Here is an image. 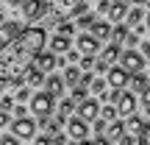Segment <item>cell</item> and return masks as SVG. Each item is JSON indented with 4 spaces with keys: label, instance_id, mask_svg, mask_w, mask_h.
<instances>
[{
    "label": "cell",
    "instance_id": "obj_34",
    "mask_svg": "<svg viewBox=\"0 0 150 145\" xmlns=\"http://www.w3.org/2000/svg\"><path fill=\"white\" fill-rule=\"evenodd\" d=\"M0 145H20V140L14 134H6V137H0Z\"/></svg>",
    "mask_w": 150,
    "mask_h": 145
},
{
    "label": "cell",
    "instance_id": "obj_28",
    "mask_svg": "<svg viewBox=\"0 0 150 145\" xmlns=\"http://www.w3.org/2000/svg\"><path fill=\"white\" fill-rule=\"evenodd\" d=\"M114 117H117V109L114 106H103L100 109V120L103 123H108V120H114Z\"/></svg>",
    "mask_w": 150,
    "mask_h": 145
},
{
    "label": "cell",
    "instance_id": "obj_29",
    "mask_svg": "<svg viewBox=\"0 0 150 145\" xmlns=\"http://www.w3.org/2000/svg\"><path fill=\"white\" fill-rule=\"evenodd\" d=\"M78 25H81V28H89V31H92V28H95V14H83V17L78 20Z\"/></svg>",
    "mask_w": 150,
    "mask_h": 145
},
{
    "label": "cell",
    "instance_id": "obj_48",
    "mask_svg": "<svg viewBox=\"0 0 150 145\" xmlns=\"http://www.w3.org/2000/svg\"><path fill=\"white\" fill-rule=\"evenodd\" d=\"M3 48H6V39H3V36H0V50H3Z\"/></svg>",
    "mask_w": 150,
    "mask_h": 145
},
{
    "label": "cell",
    "instance_id": "obj_26",
    "mask_svg": "<svg viewBox=\"0 0 150 145\" xmlns=\"http://www.w3.org/2000/svg\"><path fill=\"white\" fill-rule=\"evenodd\" d=\"M131 84H134V89H139V92H145L147 86H150V84H147V78H145L142 73H139V75H134V78H131Z\"/></svg>",
    "mask_w": 150,
    "mask_h": 145
},
{
    "label": "cell",
    "instance_id": "obj_7",
    "mask_svg": "<svg viewBox=\"0 0 150 145\" xmlns=\"http://www.w3.org/2000/svg\"><path fill=\"white\" fill-rule=\"evenodd\" d=\"M106 84L111 86V92H122V86L128 84V73L122 67H108L106 73Z\"/></svg>",
    "mask_w": 150,
    "mask_h": 145
},
{
    "label": "cell",
    "instance_id": "obj_42",
    "mask_svg": "<svg viewBox=\"0 0 150 145\" xmlns=\"http://www.w3.org/2000/svg\"><path fill=\"white\" fill-rule=\"evenodd\" d=\"M142 103H145V109H150V86L142 92Z\"/></svg>",
    "mask_w": 150,
    "mask_h": 145
},
{
    "label": "cell",
    "instance_id": "obj_21",
    "mask_svg": "<svg viewBox=\"0 0 150 145\" xmlns=\"http://www.w3.org/2000/svg\"><path fill=\"white\" fill-rule=\"evenodd\" d=\"M145 11L139 9V6H134V9H128V25L131 28H136V25H142V20H145Z\"/></svg>",
    "mask_w": 150,
    "mask_h": 145
},
{
    "label": "cell",
    "instance_id": "obj_5",
    "mask_svg": "<svg viewBox=\"0 0 150 145\" xmlns=\"http://www.w3.org/2000/svg\"><path fill=\"white\" fill-rule=\"evenodd\" d=\"M120 67H122L125 73L139 75L142 70H145V59H142V53H136V50H125V53L120 56Z\"/></svg>",
    "mask_w": 150,
    "mask_h": 145
},
{
    "label": "cell",
    "instance_id": "obj_25",
    "mask_svg": "<svg viewBox=\"0 0 150 145\" xmlns=\"http://www.w3.org/2000/svg\"><path fill=\"white\" fill-rule=\"evenodd\" d=\"M111 36H114V45L125 42V39H128V25H117V28L111 31Z\"/></svg>",
    "mask_w": 150,
    "mask_h": 145
},
{
    "label": "cell",
    "instance_id": "obj_45",
    "mask_svg": "<svg viewBox=\"0 0 150 145\" xmlns=\"http://www.w3.org/2000/svg\"><path fill=\"white\" fill-rule=\"evenodd\" d=\"M106 126H108V123H103V120H95V131H97V134H100V131H106Z\"/></svg>",
    "mask_w": 150,
    "mask_h": 145
},
{
    "label": "cell",
    "instance_id": "obj_43",
    "mask_svg": "<svg viewBox=\"0 0 150 145\" xmlns=\"http://www.w3.org/2000/svg\"><path fill=\"white\" fill-rule=\"evenodd\" d=\"M14 114H17V120H25V106H14Z\"/></svg>",
    "mask_w": 150,
    "mask_h": 145
},
{
    "label": "cell",
    "instance_id": "obj_6",
    "mask_svg": "<svg viewBox=\"0 0 150 145\" xmlns=\"http://www.w3.org/2000/svg\"><path fill=\"white\" fill-rule=\"evenodd\" d=\"M97 9H100V11H106V14H108V20H111V22H117V25H122V20L128 17V3H100Z\"/></svg>",
    "mask_w": 150,
    "mask_h": 145
},
{
    "label": "cell",
    "instance_id": "obj_39",
    "mask_svg": "<svg viewBox=\"0 0 150 145\" xmlns=\"http://www.w3.org/2000/svg\"><path fill=\"white\" fill-rule=\"evenodd\" d=\"M75 59H81V56H78V50H70V53L64 56V61H67V67H70V61H75Z\"/></svg>",
    "mask_w": 150,
    "mask_h": 145
},
{
    "label": "cell",
    "instance_id": "obj_24",
    "mask_svg": "<svg viewBox=\"0 0 150 145\" xmlns=\"http://www.w3.org/2000/svg\"><path fill=\"white\" fill-rule=\"evenodd\" d=\"M83 101H89V89H86V86H75V89H72V103L81 106Z\"/></svg>",
    "mask_w": 150,
    "mask_h": 145
},
{
    "label": "cell",
    "instance_id": "obj_12",
    "mask_svg": "<svg viewBox=\"0 0 150 145\" xmlns=\"http://www.w3.org/2000/svg\"><path fill=\"white\" fill-rule=\"evenodd\" d=\"M53 11H61V14H67V17H75V14L83 17L86 11H89V3H53Z\"/></svg>",
    "mask_w": 150,
    "mask_h": 145
},
{
    "label": "cell",
    "instance_id": "obj_18",
    "mask_svg": "<svg viewBox=\"0 0 150 145\" xmlns=\"http://www.w3.org/2000/svg\"><path fill=\"white\" fill-rule=\"evenodd\" d=\"M39 84H45V73L36 70V67H31V70L25 73V86L31 89V86H39Z\"/></svg>",
    "mask_w": 150,
    "mask_h": 145
},
{
    "label": "cell",
    "instance_id": "obj_22",
    "mask_svg": "<svg viewBox=\"0 0 150 145\" xmlns=\"http://www.w3.org/2000/svg\"><path fill=\"white\" fill-rule=\"evenodd\" d=\"M56 34L70 39L72 34H75V22H72V20H59V25H56Z\"/></svg>",
    "mask_w": 150,
    "mask_h": 145
},
{
    "label": "cell",
    "instance_id": "obj_9",
    "mask_svg": "<svg viewBox=\"0 0 150 145\" xmlns=\"http://www.w3.org/2000/svg\"><path fill=\"white\" fill-rule=\"evenodd\" d=\"M75 42H78V50L83 56H97V50H100V42L92 34H81V36H75Z\"/></svg>",
    "mask_w": 150,
    "mask_h": 145
},
{
    "label": "cell",
    "instance_id": "obj_4",
    "mask_svg": "<svg viewBox=\"0 0 150 145\" xmlns=\"http://www.w3.org/2000/svg\"><path fill=\"white\" fill-rule=\"evenodd\" d=\"M20 11H22V17H25V22H33V20H39V17L50 14V11H53V3H33V0H28V3H20Z\"/></svg>",
    "mask_w": 150,
    "mask_h": 145
},
{
    "label": "cell",
    "instance_id": "obj_10",
    "mask_svg": "<svg viewBox=\"0 0 150 145\" xmlns=\"http://www.w3.org/2000/svg\"><path fill=\"white\" fill-rule=\"evenodd\" d=\"M78 117H81V120H86V123H89V120H97V117H100V103H97L95 98L83 101V103L78 106Z\"/></svg>",
    "mask_w": 150,
    "mask_h": 145
},
{
    "label": "cell",
    "instance_id": "obj_38",
    "mask_svg": "<svg viewBox=\"0 0 150 145\" xmlns=\"http://www.w3.org/2000/svg\"><path fill=\"white\" fill-rule=\"evenodd\" d=\"M83 145H111V142H108L106 137H95L92 142H83Z\"/></svg>",
    "mask_w": 150,
    "mask_h": 145
},
{
    "label": "cell",
    "instance_id": "obj_49",
    "mask_svg": "<svg viewBox=\"0 0 150 145\" xmlns=\"http://www.w3.org/2000/svg\"><path fill=\"white\" fill-rule=\"evenodd\" d=\"M145 20H147V28H150V14H147V17H145Z\"/></svg>",
    "mask_w": 150,
    "mask_h": 145
},
{
    "label": "cell",
    "instance_id": "obj_15",
    "mask_svg": "<svg viewBox=\"0 0 150 145\" xmlns=\"http://www.w3.org/2000/svg\"><path fill=\"white\" fill-rule=\"evenodd\" d=\"M89 34L97 42H106V39H111V25H108V22H95V28H92Z\"/></svg>",
    "mask_w": 150,
    "mask_h": 145
},
{
    "label": "cell",
    "instance_id": "obj_11",
    "mask_svg": "<svg viewBox=\"0 0 150 145\" xmlns=\"http://www.w3.org/2000/svg\"><path fill=\"white\" fill-rule=\"evenodd\" d=\"M11 131H14V137H17V140H20V137L31 140V137L36 134V123H33L31 117H25V120H17V123L11 126Z\"/></svg>",
    "mask_w": 150,
    "mask_h": 145
},
{
    "label": "cell",
    "instance_id": "obj_1",
    "mask_svg": "<svg viewBox=\"0 0 150 145\" xmlns=\"http://www.w3.org/2000/svg\"><path fill=\"white\" fill-rule=\"evenodd\" d=\"M45 28H25L14 42H8L3 50H0V86L6 84H25V73L33 67L36 56L42 53L45 48Z\"/></svg>",
    "mask_w": 150,
    "mask_h": 145
},
{
    "label": "cell",
    "instance_id": "obj_46",
    "mask_svg": "<svg viewBox=\"0 0 150 145\" xmlns=\"http://www.w3.org/2000/svg\"><path fill=\"white\" fill-rule=\"evenodd\" d=\"M142 53H145V56H150V42H145V45H142Z\"/></svg>",
    "mask_w": 150,
    "mask_h": 145
},
{
    "label": "cell",
    "instance_id": "obj_19",
    "mask_svg": "<svg viewBox=\"0 0 150 145\" xmlns=\"http://www.w3.org/2000/svg\"><path fill=\"white\" fill-rule=\"evenodd\" d=\"M142 131H145V123H142L139 117H131L128 123H125V134H131V137H142Z\"/></svg>",
    "mask_w": 150,
    "mask_h": 145
},
{
    "label": "cell",
    "instance_id": "obj_36",
    "mask_svg": "<svg viewBox=\"0 0 150 145\" xmlns=\"http://www.w3.org/2000/svg\"><path fill=\"white\" fill-rule=\"evenodd\" d=\"M28 98H31V89H28V86H22V89L17 92V101H28Z\"/></svg>",
    "mask_w": 150,
    "mask_h": 145
},
{
    "label": "cell",
    "instance_id": "obj_17",
    "mask_svg": "<svg viewBox=\"0 0 150 145\" xmlns=\"http://www.w3.org/2000/svg\"><path fill=\"white\" fill-rule=\"evenodd\" d=\"M61 78H64V84H70L72 86V89H75V86H78L81 84V67H64V75H61Z\"/></svg>",
    "mask_w": 150,
    "mask_h": 145
},
{
    "label": "cell",
    "instance_id": "obj_27",
    "mask_svg": "<svg viewBox=\"0 0 150 145\" xmlns=\"http://www.w3.org/2000/svg\"><path fill=\"white\" fill-rule=\"evenodd\" d=\"M72 109H75L72 98H67V101H61V106H59V114H61V117H70V114H72Z\"/></svg>",
    "mask_w": 150,
    "mask_h": 145
},
{
    "label": "cell",
    "instance_id": "obj_41",
    "mask_svg": "<svg viewBox=\"0 0 150 145\" xmlns=\"http://www.w3.org/2000/svg\"><path fill=\"white\" fill-rule=\"evenodd\" d=\"M53 145H67V134H56L53 137Z\"/></svg>",
    "mask_w": 150,
    "mask_h": 145
},
{
    "label": "cell",
    "instance_id": "obj_23",
    "mask_svg": "<svg viewBox=\"0 0 150 145\" xmlns=\"http://www.w3.org/2000/svg\"><path fill=\"white\" fill-rule=\"evenodd\" d=\"M120 56H122V50H120V45H108V48L103 50V61H106V64H114V61H117Z\"/></svg>",
    "mask_w": 150,
    "mask_h": 145
},
{
    "label": "cell",
    "instance_id": "obj_20",
    "mask_svg": "<svg viewBox=\"0 0 150 145\" xmlns=\"http://www.w3.org/2000/svg\"><path fill=\"white\" fill-rule=\"evenodd\" d=\"M106 134H108V137H106L108 142H111V140H117V142H120V137L125 134V126H122V123H117V120H114L111 126H106Z\"/></svg>",
    "mask_w": 150,
    "mask_h": 145
},
{
    "label": "cell",
    "instance_id": "obj_47",
    "mask_svg": "<svg viewBox=\"0 0 150 145\" xmlns=\"http://www.w3.org/2000/svg\"><path fill=\"white\" fill-rule=\"evenodd\" d=\"M3 25H6V14L0 11V28H3Z\"/></svg>",
    "mask_w": 150,
    "mask_h": 145
},
{
    "label": "cell",
    "instance_id": "obj_8",
    "mask_svg": "<svg viewBox=\"0 0 150 145\" xmlns=\"http://www.w3.org/2000/svg\"><path fill=\"white\" fill-rule=\"evenodd\" d=\"M67 137H70V140H81V142H83L86 137H89V126H86V120L70 117V123H67Z\"/></svg>",
    "mask_w": 150,
    "mask_h": 145
},
{
    "label": "cell",
    "instance_id": "obj_13",
    "mask_svg": "<svg viewBox=\"0 0 150 145\" xmlns=\"http://www.w3.org/2000/svg\"><path fill=\"white\" fill-rule=\"evenodd\" d=\"M70 50H72V48H70V39H67V36H59V34L50 36V53H53V56H56V53H64V56H67Z\"/></svg>",
    "mask_w": 150,
    "mask_h": 145
},
{
    "label": "cell",
    "instance_id": "obj_35",
    "mask_svg": "<svg viewBox=\"0 0 150 145\" xmlns=\"http://www.w3.org/2000/svg\"><path fill=\"white\" fill-rule=\"evenodd\" d=\"M139 145H150V123L145 126V131H142V137H139Z\"/></svg>",
    "mask_w": 150,
    "mask_h": 145
},
{
    "label": "cell",
    "instance_id": "obj_32",
    "mask_svg": "<svg viewBox=\"0 0 150 145\" xmlns=\"http://www.w3.org/2000/svg\"><path fill=\"white\" fill-rule=\"evenodd\" d=\"M11 106H14V98H11V95H3V101H0V112H8Z\"/></svg>",
    "mask_w": 150,
    "mask_h": 145
},
{
    "label": "cell",
    "instance_id": "obj_33",
    "mask_svg": "<svg viewBox=\"0 0 150 145\" xmlns=\"http://www.w3.org/2000/svg\"><path fill=\"white\" fill-rule=\"evenodd\" d=\"M125 42H128V50H134L136 45H139V36H136L134 31H128V39H125Z\"/></svg>",
    "mask_w": 150,
    "mask_h": 145
},
{
    "label": "cell",
    "instance_id": "obj_16",
    "mask_svg": "<svg viewBox=\"0 0 150 145\" xmlns=\"http://www.w3.org/2000/svg\"><path fill=\"white\" fill-rule=\"evenodd\" d=\"M56 61H59V59H56L53 53H39V56H36V70H42V73L47 70V73H50V70L56 67Z\"/></svg>",
    "mask_w": 150,
    "mask_h": 145
},
{
    "label": "cell",
    "instance_id": "obj_31",
    "mask_svg": "<svg viewBox=\"0 0 150 145\" xmlns=\"http://www.w3.org/2000/svg\"><path fill=\"white\" fill-rule=\"evenodd\" d=\"M95 56H83V59H81V70H92V67H95Z\"/></svg>",
    "mask_w": 150,
    "mask_h": 145
},
{
    "label": "cell",
    "instance_id": "obj_14",
    "mask_svg": "<svg viewBox=\"0 0 150 145\" xmlns=\"http://www.w3.org/2000/svg\"><path fill=\"white\" fill-rule=\"evenodd\" d=\"M61 92H64V78H61V75H47V95L59 98Z\"/></svg>",
    "mask_w": 150,
    "mask_h": 145
},
{
    "label": "cell",
    "instance_id": "obj_40",
    "mask_svg": "<svg viewBox=\"0 0 150 145\" xmlns=\"http://www.w3.org/2000/svg\"><path fill=\"white\" fill-rule=\"evenodd\" d=\"M33 145H53V137H47V134H45V137H39Z\"/></svg>",
    "mask_w": 150,
    "mask_h": 145
},
{
    "label": "cell",
    "instance_id": "obj_37",
    "mask_svg": "<svg viewBox=\"0 0 150 145\" xmlns=\"http://www.w3.org/2000/svg\"><path fill=\"white\" fill-rule=\"evenodd\" d=\"M95 70H97V73H108V64H106L103 59H97V61H95Z\"/></svg>",
    "mask_w": 150,
    "mask_h": 145
},
{
    "label": "cell",
    "instance_id": "obj_2",
    "mask_svg": "<svg viewBox=\"0 0 150 145\" xmlns=\"http://www.w3.org/2000/svg\"><path fill=\"white\" fill-rule=\"evenodd\" d=\"M31 112L45 123V120L50 117V112H53V98H50L47 92H36V95L31 98Z\"/></svg>",
    "mask_w": 150,
    "mask_h": 145
},
{
    "label": "cell",
    "instance_id": "obj_30",
    "mask_svg": "<svg viewBox=\"0 0 150 145\" xmlns=\"http://www.w3.org/2000/svg\"><path fill=\"white\" fill-rule=\"evenodd\" d=\"M117 145H139V137H131V134H122Z\"/></svg>",
    "mask_w": 150,
    "mask_h": 145
},
{
    "label": "cell",
    "instance_id": "obj_44",
    "mask_svg": "<svg viewBox=\"0 0 150 145\" xmlns=\"http://www.w3.org/2000/svg\"><path fill=\"white\" fill-rule=\"evenodd\" d=\"M8 120H11L8 112H0V129H3V126H8Z\"/></svg>",
    "mask_w": 150,
    "mask_h": 145
},
{
    "label": "cell",
    "instance_id": "obj_3",
    "mask_svg": "<svg viewBox=\"0 0 150 145\" xmlns=\"http://www.w3.org/2000/svg\"><path fill=\"white\" fill-rule=\"evenodd\" d=\"M114 103H117L114 109H117L120 117H128V120L136 117V95L134 92H117V101Z\"/></svg>",
    "mask_w": 150,
    "mask_h": 145
}]
</instances>
